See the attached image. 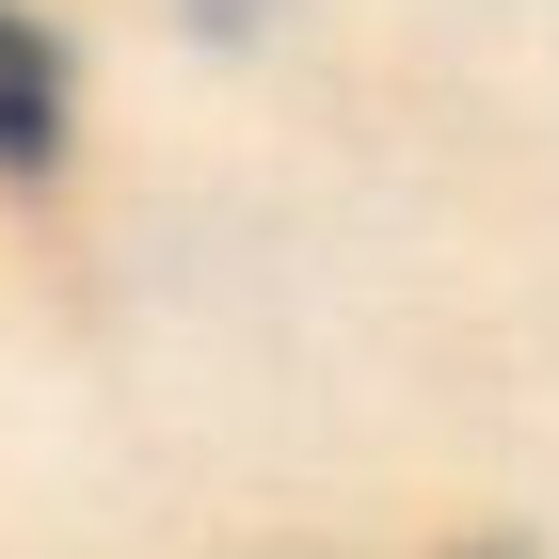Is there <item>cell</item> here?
<instances>
[{"label": "cell", "mask_w": 559, "mask_h": 559, "mask_svg": "<svg viewBox=\"0 0 559 559\" xmlns=\"http://www.w3.org/2000/svg\"><path fill=\"white\" fill-rule=\"evenodd\" d=\"M464 559H512V544H464Z\"/></svg>", "instance_id": "cell-3"}, {"label": "cell", "mask_w": 559, "mask_h": 559, "mask_svg": "<svg viewBox=\"0 0 559 559\" xmlns=\"http://www.w3.org/2000/svg\"><path fill=\"white\" fill-rule=\"evenodd\" d=\"M192 16H257V0H192Z\"/></svg>", "instance_id": "cell-2"}, {"label": "cell", "mask_w": 559, "mask_h": 559, "mask_svg": "<svg viewBox=\"0 0 559 559\" xmlns=\"http://www.w3.org/2000/svg\"><path fill=\"white\" fill-rule=\"evenodd\" d=\"M0 176H16V192L64 176V48H48V16H16V0H0Z\"/></svg>", "instance_id": "cell-1"}]
</instances>
